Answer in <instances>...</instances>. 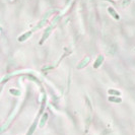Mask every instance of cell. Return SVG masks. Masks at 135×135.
Returning a JSON list of instances; mask_svg holds the SVG:
<instances>
[{"label":"cell","instance_id":"cell-1","mask_svg":"<svg viewBox=\"0 0 135 135\" xmlns=\"http://www.w3.org/2000/svg\"><path fill=\"white\" fill-rule=\"evenodd\" d=\"M47 119H48V114H47V113H45V114L43 115L42 119H41V122H40V124H39V127H40V128H43V127L46 125Z\"/></svg>","mask_w":135,"mask_h":135},{"label":"cell","instance_id":"cell-2","mask_svg":"<svg viewBox=\"0 0 135 135\" xmlns=\"http://www.w3.org/2000/svg\"><path fill=\"white\" fill-rule=\"evenodd\" d=\"M109 101L110 102H113V103H117V104H119V103L122 102V100L120 98H115V97H110L109 98Z\"/></svg>","mask_w":135,"mask_h":135},{"label":"cell","instance_id":"cell-3","mask_svg":"<svg viewBox=\"0 0 135 135\" xmlns=\"http://www.w3.org/2000/svg\"><path fill=\"white\" fill-rule=\"evenodd\" d=\"M109 93H110V94H112V96H120V94H121V92H120V91L115 90V89H110V90H109Z\"/></svg>","mask_w":135,"mask_h":135},{"label":"cell","instance_id":"cell-4","mask_svg":"<svg viewBox=\"0 0 135 135\" xmlns=\"http://www.w3.org/2000/svg\"><path fill=\"white\" fill-rule=\"evenodd\" d=\"M103 60H104V58H103L102 56H100V57H99V59L97 60V62H96V64H94L93 66H94V67H96V68H97V67H99V66L101 65V62H102Z\"/></svg>","mask_w":135,"mask_h":135}]
</instances>
